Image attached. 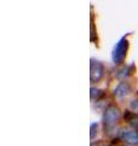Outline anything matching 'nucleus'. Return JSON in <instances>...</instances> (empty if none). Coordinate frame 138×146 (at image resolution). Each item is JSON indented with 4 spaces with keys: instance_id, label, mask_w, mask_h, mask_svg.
I'll return each instance as SVG.
<instances>
[{
    "instance_id": "1",
    "label": "nucleus",
    "mask_w": 138,
    "mask_h": 146,
    "mask_svg": "<svg viewBox=\"0 0 138 146\" xmlns=\"http://www.w3.org/2000/svg\"><path fill=\"white\" fill-rule=\"evenodd\" d=\"M120 116H121V112L119 107L114 106V105H110L107 108L104 110V113H103V117H102V123H103V127L105 130H109L114 128L116 125V123L120 119Z\"/></svg>"
},
{
    "instance_id": "2",
    "label": "nucleus",
    "mask_w": 138,
    "mask_h": 146,
    "mask_svg": "<svg viewBox=\"0 0 138 146\" xmlns=\"http://www.w3.org/2000/svg\"><path fill=\"white\" fill-rule=\"evenodd\" d=\"M127 50H128V40L126 38H121L115 44L112 52V58L115 65H120V63L124 62L127 55Z\"/></svg>"
},
{
    "instance_id": "3",
    "label": "nucleus",
    "mask_w": 138,
    "mask_h": 146,
    "mask_svg": "<svg viewBox=\"0 0 138 146\" xmlns=\"http://www.w3.org/2000/svg\"><path fill=\"white\" fill-rule=\"evenodd\" d=\"M120 138L128 146L138 145V130L135 128H124L120 131Z\"/></svg>"
},
{
    "instance_id": "4",
    "label": "nucleus",
    "mask_w": 138,
    "mask_h": 146,
    "mask_svg": "<svg viewBox=\"0 0 138 146\" xmlns=\"http://www.w3.org/2000/svg\"><path fill=\"white\" fill-rule=\"evenodd\" d=\"M104 76V67L101 62L91 60V82L97 83Z\"/></svg>"
},
{
    "instance_id": "5",
    "label": "nucleus",
    "mask_w": 138,
    "mask_h": 146,
    "mask_svg": "<svg viewBox=\"0 0 138 146\" xmlns=\"http://www.w3.org/2000/svg\"><path fill=\"white\" fill-rule=\"evenodd\" d=\"M131 94V85L127 82H121L116 85V88L114 89V95L118 99H125L126 96Z\"/></svg>"
},
{
    "instance_id": "6",
    "label": "nucleus",
    "mask_w": 138,
    "mask_h": 146,
    "mask_svg": "<svg viewBox=\"0 0 138 146\" xmlns=\"http://www.w3.org/2000/svg\"><path fill=\"white\" fill-rule=\"evenodd\" d=\"M119 73H121L120 76H118L119 78H122V79H125L126 77H128V76L131 74V73H130V67H125V68H124L122 71H120Z\"/></svg>"
},
{
    "instance_id": "7",
    "label": "nucleus",
    "mask_w": 138,
    "mask_h": 146,
    "mask_svg": "<svg viewBox=\"0 0 138 146\" xmlns=\"http://www.w3.org/2000/svg\"><path fill=\"white\" fill-rule=\"evenodd\" d=\"M96 133H98V124L97 123H92L91 124V139L95 138Z\"/></svg>"
},
{
    "instance_id": "8",
    "label": "nucleus",
    "mask_w": 138,
    "mask_h": 146,
    "mask_svg": "<svg viewBox=\"0 0 138 146\" xmlns=\"http://www.w3.org/2000/svg\"><path fill=\"white\" fill-rule=\"evenodd\" d=\"M130 107L132 111H135V112H138V99L136 100H132V101L130 102Z\"/></svg>"
},
{
    "instance_id": "9",
    "label": "nucleus",
    "mask_w": 138,
    "mask_h": 146,
    "mask_svg": "<svg viewBox=\"0 0 138 146\" xmlns=\"http://www.w3.org/2000/svg\"><path fill=\"white\" fill-rule=\"evenodd\" d=\"M96 95H97V98H98L99 95H101V90H99V89H96V88H92V89H91V98L95 99Z\"/></svg>"
},
{
    "instance_id": "10",
    "label": "nucleus",
    "mask_w": 138,
    "mask_h": 146,
    "mask_svg": "<svg viewBox=\"0 0 138 146\" xmlns=\"http://www.w3.org/2000/svg\"><path fill=\"white\" fill-rule=\"evenodd\" d=\"M121 146H128V145H121Z\"/></svg>"
}]
</instances>
